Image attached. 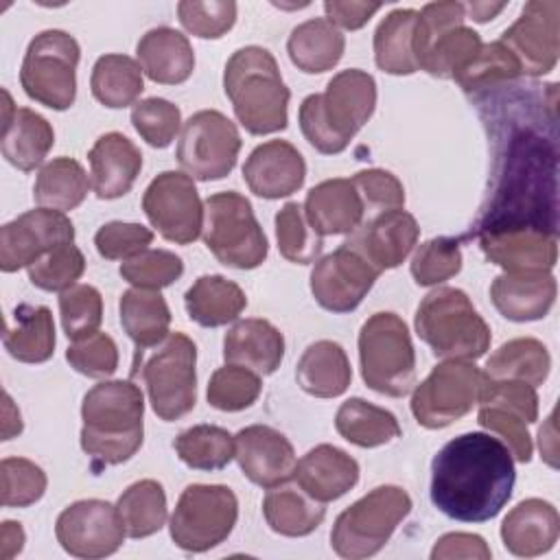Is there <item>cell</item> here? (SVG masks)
I'll return each instance as SVG.
<instances>
[{"instance_id":"7c38bea8","label":"cell","mask_w":560,"mask_h":560,"mask_svg":"<svg viewBox=\"0 0 560 560\" xmlns=\"http://www.w3.org/2000/svg\"><path fill=\"white\" fill-rule=\"evenodd\" d=\"M238 518L236 494L219 483H192L182 494L171 514L173 542L192 553L221 545Z\"/></svg>"},{"instance_id":"6da1fadb","label":"cell","mask_w":560,"mask_h":560,"mask_svg":"<svg viewBox=\"0 0 560 560\" xmlns=\"http://www.w3.org/2000/svg\"><path fill=\"white\" fill-rule=\"evenodd\" d=\"M514 481L512 453L488 433L457 435L431 462V501L462 523L494 518L510 501Z\"/></svg>"},{"instance_id":"60d3db41","label":"cell","mask_w":560,"mask_h":560,"mask_svg":"<svg viewBox=\"0 0 560 560\" xmlns=\"http://www.w3.org/2000/svg\"><path fill=\"white\" fill-rule=\"evenodd\" d=\"M90 186L88 173L77 160L55 158L39 168L33 186V199L39 208L66 212L83 203Z\"/></svg>"},{"instance_id":"f907efd6","label":"cell","mask_w":560,"mask_h":560,"mask_svg":"<svg viewBox=\"0 0 560 560\" xmlns=\"http://www.w3.org/2000/svg\"><path fill=\"white\" fill-rule=\"evenodd\" d=\"M28 269V280L42 291H66L77 284L85 271L83 252L74 243L59 245L42 256Z\"/></svg>"},{"instance_id":"003e7915","label":"cell","mask_w":560,"mask_h":560,"mask_svg":"<svg viewBox=\"0 0 560 560\" xmlns=\"http://www.w3.org/2000/svg\"><path fill=\"white\" fill-rule=\"evenodd\" d=\"M464 9L472 20L488 22L505 9V2H497V4H492V2H468V4H464Z\"/></svg>"},{"instance_id":"8fae6325","label":"cell","mask_w":560,"mask_h":560,"mask_svg":"<svg viewBox=\"0 0 560 560\" xmlns=\"http://www.w3.org/2000/svg\"><path fill=\"white\" fill-rule=\"evenodd\" d=\"M77 39L59 28L35 35L26 48L20 83L28 98L50 109H68L77 98Z\"/></svg>"},{"instance_id":"7dc6e473","label":"cell","mask_w":560,"mask_h":560,"mask_svg":"<svg viewBox=\"0 0 560 560\" xmlns=\"http://www.w3.org/2000/svg\"><path fill=\"white\" fill-rule=\"evenodd\" d=\"M276 238L280 254L298 265L313 262L322 252V236L313 230L298 201L284 203L276 214Z\"/></svg>"},{"instance_id":"d6986e66","label":"cell","mask_w":560,"mask_h":560,"mask_svg":"<svg viewBox=\"0 0 560 560\" xmlns=\"http://www.w3.org/2000/svg\"><path fill=\"white\" fill-rule=\"evenodd\" d=\"M558 0H532L523 7L516 22L505 28L499 42L516 57L521 74L540 77L558 61Z\"/></svg>"},{"instance_id":"11a10c76","label":"cell","mask_w":560,"mask_h":560,"mask_svg":"<svg viewBox=\"0 0 560 560\" xmlns=\"http://www.w3.org/2000/svg\"><path fill=\"white\" fill-rule=\"evenodd\" d=\"M131 122L147 144L164 149L179 131L182 112L171 101L151 96L133 105Z\"/></svg>"},{"instance_id":"2e32d148","label":"cell","mask_w":560,"mask_h":560,"mask_svg":"<svg viewBox=\"0 0 560 560\" xmlns=\"http://www.w3.org/2000/svg\"><path fill=\"white\" fill-rule=\"evenodd\" d=\"M142 210L151 225L171 243L188 245L203 230V203L190 175L160 173L144 190Z\"/></svg>"},{"instance_id":"3957f363","label":"cell","mask_w":560,"mask_h":560,"mask_svg":"<svg viewBox=\"0 0 560 560\" xmlns=\"http://www.w3.org/2000/svg\"><path fill=\"white\" fill-rule=\"evenodd\" d=\"M144 398L131 381H103L81 405V448L96 466L131 459L144 438Z\"/></svg>"},{"instance_id":"816d5d0a","label":"cell","mask_w":560,"mask_h":560,"mask_svg":"<svg viewBox=\"0 0 560 560\" xmlns=\"http://www.w3.org/2000/svg\"><path fill=\"white\" fill-rule=\"evenodd\" d=\"M462 269L459 241L438 236L422 243L411 258V276L420 287L440 284Z\"/></svg>"},{"instance_id":"94428289","label":"cell","mask_w":560,"mask_h":560,"mask_svg":"<svg viewBox=\"0 0 560 560\" xmlns=\"http://www.w3.org/2000/svg\"><path fill=\"white\" fill-rule=\"evenodd\" d=\"M477 422L483 429L499 433L516 462L527 464L532 459V435L527 431V422L516 411L497 405H479Z\"/></svg>"},{"instance_id":"d6a6232c","label":"cell","mask_w":560,"mask_h":560,"mask_svg":"<svg viewBox=\"0 0 560 560\" xmlns=\"http://www.w3.org/2000/svg\"><path fill=\"white\" fill-rule=\"evenodd\" d=\"M295 378L306 394L315 398H335L348 389L352 368L346 350L337 341L322 339L304 350L295 368Z\"/></svg>"},{"instance_id":"603a6c76","label":"cell","mask_w":560,"mask_h":560,"mask_svg":"<svg viewBox=\"0 0 560 560\" xmlns=\"http://www.w3.org/2000/svg\"><path fill=\"white\" fill-rule=\"evenodd\" d=\"M234 457L243 475L260 486L276 488L287 483L295 470V451L287 435L267 427L252 424L234 435Z\"/></svg>"},{"instance_id":"8992f818","label":"cell","mask_w":560,"mask_h":560,"mask_svg":"<svg viewBox=\"0 0 560 560\" xmlns=\"http://www.w3.org/2000/svg\"><path fill=\"white\" fill-rule=\"evenodd\" d=\"M416 332L442 359L475 361L490 348V328L470 298L455 287H438L416 311Z\"/></svg>"},{"instance_id":"c3c4849f","label":"cell","mask_w":560,"mask_h":560,"mask_svg":"<svg viewBox=\"0 0 560 560\" xmlns=\"http://www.w3.org/2000/svg\"><path fill=\"white\" fill-rule=\"evenodd\" d=\"M260 389H262L260 374L252 372L249 368L228 363L210 376L206 396L214 409L241 411L256 402V398L260 396Z\"/></svg>"},{"instance_id":"7bdbcfd3","label":"cell","mask_w":560,"mask_h":560,"mask_svg":"<svg viewBox=\"0 0 560 560\" xmlns=\"http://www.w3.org/2000/svg\"><path fill=\"white\" fill-rule=\"evenodd\" d=\"M90 88L94 98L105 107L120 109L133 105L144 90L142 68L127 55H103L92 68Z\"/></svg>"},{"instance_id":"83f0119b","label":"cell","mask_w":560,"mask_h":560,"mask_svg":"<svg viewBox=\"0 0 560 560\" xmlns=\"http://www.w3.org/2000/svg\"><path fill=\"white\" fill-rule=\"evenodd\" d=\"M556 278L551 271L501 273L490 287V298L497 311L512 322L542 319L556 302Z\"/></svg>"},{"instance_id":"d590c367","label":"cell","mask_w":560,"mask_h":560,"mask_svg":"<svg viewBox=\"0 0 560 560\" xmlns=\"http://www.w3.org/2000/svg\"><path fill=\"white\" fill-rule=\"evenodd\" d=\"M262 514L267 525L280 536H308L315 532L324 516L326 508L322 501L308 497L300 486H276L262 499Z\"/></svg>"},{"instance_id":"4316f807","label":"cell","mask_w":560,"mask_h":560,"mask_svg":"<svg viewBox=\"0 0 560 560\" xmlns=\"http://www.w3.org/2000/svg\"><path fill=\"white\" fill-rule=\"evenodd\" d=\"M304 214L319 236L352 234L365 221V206L352 179L335 177L308 190Z\"/></svg>"},{"instance_id":"f546056e","label":"cell","mask_w":560,"mask_h":560,"mask_svg":"<svg viewBox=\"0 0 560 560\" xmlns=\"http://www.w3.org/2000/svg\"><path fill=\"white\" fill-rule=\"evenodd\" d=\"M560 529L558 510L542 499H525L508 512L501 523L503 547L518 558H536L547 553Z\"/></svg>"},{"instance_id":"03108f58","label":"cell","mask_w":560,"mask_h":560,"mask_svg":"<svg viewBox=\"0 0 560 560\" xmlns=\"http://www.w3.org/2000/svg\"><path fill=\"white\" fill-rule=\"evenodd\" d=\"M24 547V529L15 521H4L0 529V558L9 560L18 556Z\"/></svg>"},{"instance_id":"f5cc1de1","label":"cell","mask_w":560,"mask_h":560,"mask_svg":"<svg viewBox=\"0 0 560 560\" xmlns=\"http://www.w3.org/2000/svg\"><path fill=\"white\" fill-rule=\"evenodd\" d=\"M184 273V262L168 249H144L138 256L122 260L120 276L138 289H164Z\"/></svg>"},{"instance_id":"f35d334b","label":"cell","mask_w":560,"mask_h":560,"mask_svg":"<svg viewBox=\"0 0 560 560\" xmlns=\"http://www.w3.org/2000/svg\"><path fill=\"white\" fill-rule=\"evenodd\" d=\"M337 433L361 448H372L400 438L396 416L363 398H348L335 416Z\"/></svg>"},{"instance_id":"7a4b0ae2","label":"cell","mask_w":560,"mask_h":560,"mask_svg":"<svg viewBox=\"0 0 560 560\" xmlns=\"http://www.w3.org/2000/svg\"><path fill=\"white\" fill-rule=\"evenodd\" d=\"M512 225L556 232V151L527 129L510 138L499 184L475 232Z\"/></svg>"},{"instance_id":"5bb4252c","label":"cell","mask_w":560,"mask_h":560,"mask_svg":"<svg viewBox=\"0 0 560 560\" xmlns=\"http://www.w3.org/2000/svg\"><path fill=\"white\" fill-rule=\"evenodd\" d=\"M483 372L464 359H446L413 389L411 413L424 429H444L464 418L479 398Z\"/></svg>"},{"instance_id":"277c9868","label":"cell","mask_w":560,"mask_h":560,"mask_svg":"<svg viewBox=\"0 0 560 560\" xmlns=\"http://www.w3.org/2000/svg\"><path fill=\"white\" fill-rule=\"evenodd\" d=\"M376 107V81L372 74L348 68L335 74L324 94H311L300 105L304 138L326 155L341 153Z\"/></svg>"},{"instance_id":"9f6ffc18","label":"cell","mask_w":560,"mask_h":560,"mask_svg":"<svg viewBox=\"0 0 560 560\" xmlns=\"http://www.w3.org/2000/svg\"><path fill=\"white\" fill-rule=\"evenodd\" d=\"M177 15L182 26L203 39H217L225 35L236 22V2L230 0H210L192 2L184 0L177 4Z\"/></svg>"},{"instance_id":"be15d7a7","label":"cell","mask_w":560,"mask_h":560,"mask_svg":"<svg viewBox=\"0 0 560 560\" xmlns=\"http://www.w3.org/2000/svg\"><path fill=\"white\" fill-rule=\"evenodd\" d=\"M490 547L486 540L477 534L466 532H453L438 538V542L431 549L433 560H453V558H472V560H488Z\"/></svg>"},{"instance_id":"8d00e7d4","label":"cell","mask_w":560,"mask_h":560,"mask_svg":"<svg viewBox=\"0 0 560 560\" xmlns=\"http://www.w3.org/2000/svg\"><path fill=\"white\" fill-rule=\"evenodd\" d=\"M186 313L206 328L234 322L247 306L243 289L223 276H201L184 295Z\"/></svg>"},{"instance_id":"ffe728a7","label":"cell","mask_w":560,"mask_h":560,"mask_svg":"<svg viewBox=\"0 0 560 560\" xmlns=\"http://www.w3.org/2000/svg\"><path fill=\"white\" fill-rule=\"evenodd\" d=\"M378 276L381 271L361 254L341 245L315 262L311 271V293L326 311L350 313L363 302Z\"/></svg>"},{"instance_id":"ab89813d","label":"cell","mask_w":560,"mask_h":560,"mask_svg":"<svg viewBox=\"0 0 560 560\" xmlns=\"http://www.w3.org/2000/svg\"><path fill=\"white\" fill-rule=\"evenodd\" d=\"M418 11L396 9L387 13L374 33V61L389 74H413L418 70L413 55Z\"/></svg>"},{"instance_id":"ee69618b","label":"cell","mask_w":560,"mask_h":560,"mask_svg":"<svg viewBox=\"0 0 560 560\" xmlns=\"http://www.w3.org/2000/svg\"><path fill=\"white\" fill-rule=\"evenodd\" d=\"M129 538H147L162 529L166 521V494L155 479L131 483L116 503Z\"/></svg>"},{"instance_id":"4dcf8cb0","label":"cell","mask_w":560,"mask_h":560,"mask_svg":"<svg viewBox=\"0 0 560 560\" xmlns=\"http://www.w3.org/2000/svg\"><path fill=\"white\" fill-rule=\"evenodd\" d=\"M284 357V337L267 319L249 317L236 322L223 337V359L232 365L249 368L267 376L273 374Z\"/></svg>"},{"instance_id":"4fadbf2b","label":"cell","mask_w":560,"mask_h":560,"mask_svg":"<svg viewBox=\"0 0 560 560\" xmlns=\"http://www.w3.org/2000/svg\"><path fill=\"white\" fill-rule=\"evenodd\" d=\"M197 348L184 332H171L144 361L142 381L155 416L164 422L179 420L197 402Z\"/></svg>"},{"instance_id":"db71d44e","label":"cell","mask_w":560,"mask_h":560,"mask_svg":"<svg viewBox=\"0 0 560 560\" xmlns=\"http://www.w3.org/2000/svg\"><path fill=\"white\" fill-rule=\"evenodd\" d=\"M0 479L4 508H28L46 492V472L24 457L2 459Z\"/></svg>"},{"instance_id":"6f0895ef","label":"cell","mask_w":560,"mask_h":560,"mask_svg":"<svg viewBox=\"0 0 560 560\" xmlns=\"http://www.w3.org/2000/svg\"><path fill=\"white\" fill-rule=\"evenodd\" d=\"M66 359L83 376L107 378L118 368V348L109 335L96 330L90 337L72 341L66 350Z\"/></svg>"},{"instance_id":"484cf974","label":"cell","mask_w":560,"mask_h":560,"mask_svg":"<svg viewBox=\"0 0 560 560\" xmlns=\"http://www.w3.org/2000/svg\"><path fill=\"white\" fill-rule=\"evenodd\" d=\"M2 155L15 168L28 173L44 162L55 144L50 122L28 107H15L11 94L2 90Z\"/></svg>"},{"instance_id":"d4e9b609","label":"cell","mask_w":560,"mask_h":560,"mask_svg":"<svg viewBox=\"0 0 560 560\" xmlns=\"http://www.w3.org/2000/svg\"><path fill=\"white\" fill-rule=\"evenodd\" d=\"M90 184L98 199H118L127 195L140 175L142 153L122 133H103L88 151Z\"/></svg>"},{"instance_id":"680465c9","label":"cell","mask_w":560,"mask_h":560,"mask_svg":"<svg viewBox=\"0 0 560 560\" xmlns=\"http://www.w3.org/2000/svg\"><path fill=\"white\" fill-rule=\"evenodd\" d=\"M153 241V232L140 223L109 221L94 234L96 252L107 260H129L144 252Z\"/></svg>"},{"instance_id":"cb8c5ba5","label":"cell","mask_w":560,"mask_h":560,"mask_svg":"<svg viewBox=\"0 0 560 560\" xmlns=\"http://www.w3.org/2000/svg\"><path fill=\"white\" fill-rule=\"evenodd\" d=\"M306 164L302 153L287 140L258 144L243 164V179L262 199L289 197L302 188Z\"/></svg>"},{"instance_id":"ac0fdd59","label":"cell","mask_w":560,"mask_h":560,"mask_svg":"<svg viewBox=\"0 0 560 560\" xmlns=\"http://www.w3.org/2000/svg\"><path fill=\"white\" fill-rule=\"evenodd\" d=\"M66 243H74V225L63 212L50 208L28 210L0 230V269L11 273L31 267Z\"/></svg>"},{"instance_id":"bcb514c9","label":"cell","mask_w":560,"mask_h":560,"mask_svg":"<svg viewBox=\"0 0 560 560\" xmlns=\"http://www.w3.org/2000/svg\"><path fill=\"white\" fill-rule=\"evenodd\" d=\"M521 77V66L516 57L497 39L481 44L479 52L453 77L466 92H479L510 83Z\"/></svg>"},{"instance_id":"74e56055","label":"cell","mask_w":560,"mask_h":560,"mask_svg":"<svg viewBox=\"0 0 560 560\" xmlns=\"http://www.w3.org/2000/svg\"><path fill=\"white\" fill-rule=\"evenodd\" d=\"M2 343L22 363H44L55 352V324L48 306L20 304L15 326H7Z\"/></svg>"},{"instance_id":"7402d4cb","label":"cell","mask_w":560,"mask_h":560,"mask_svg":"<svg viewBox=\"0 0 560 560\" xmlns=\"http://www.w3.org/2000/svg\"><path fill=\"white\" fill-rule=\"evenodd\" d=\"M420 236L418 221L402 208L368 217L343 243L361 254L376 271L398 267Z\"/></svg>"},{"instance_id":"30bf717a","label":"cell","mask_w":560,"mask_h":560,"mask_svg":"<svg viewBox=\"0 0 560 560\" xmlns=\"http://www.w3.org/2000/svg\"><path fill=\"white\" fill-rule=\"evenodd\" d=\"M462 2H429L416 22L413 55L418 70L453 79L481 48L477 31L464 26Z\"/></svg>"},{"instance_id":"b9f144b4","label":"cell","mask_w":560,"mask_h":560,"mask_svg":"<svg viewBox=\"0 0 560 560\" xmlns=\"http://www.w3.org/2000/svg\"><path fill=\"white\" fill-rule=\"evenodd\" d=\"M549 368H551V357L545 343L532 337H518L499 346V350H494V354L486 363L483 376L497 378V381H503V378L523 381L536 387L545 383Z\"/></svg>"},{"instance_id":"e0dca14e","label":"cell","mask_w":560,"mask_h":560,"mask_svg":"<svg viewBox=\"0 0 560 560\" xmlns=\"http://www.w3.org/2000/svg\"><path fill=\"white\" fill-rule=\"evenodd\" d=\"M55 534L66 553L90 560L116 553L127 529L116 505L101 499H83L57 516Z\"/></svg>"},{"instance_id":"6125c7cd","label":"cell","mask_w":560,"mask_h":560,"mask_svg":"<svg viewBox=\"0 0 560 560\" xmlns=\"http://www.w3.org/2000/svg\"><path fill=\"white\" fill-rule=\"evenodd\" d=\"M352 184L357 186L365 214H378L383 210H394L405 206V188L398 182L396 175L383 168H368L359 171L352 177Z\"/></svg>"},{"instance_id":"681fc988","label":"cell","mask_w":560,"mask_h":560,"mask_svg":"<svg viewBox=\"0 0 560 560\" xmlns=\"http://www.w3.org/2000/svg\"><path fill=\"white\" fill-rule=\"evenodd\" d=\"M59 313L68 339L77 341L90 337L103 322V298L92 284H74L61 291Z\"/></svg>"},{"instance_id":"836d02e7","label":"cell","mask_w":560,"mask_h":560,"mask_svg":"<svg viewBox=\"0 0 560 560\" xmlns=\"http://www.w3.org/2000/svg\"><path fill=\"white\" fill-rule=\"evenodd\" d=\"M120 324L136 346V357L168 337L171 311L155 289H127L120 295Z\"/></svg>"},{"instance_id":"9c48e42d","label":"cell","mask_w":560,"mask_h":560,"mask_svg":"<svg viewBox=\"0 0 560 560\" xmlns=\"http://www.w3.org/2000/svg\"><path fill=\"white\" fill-rule=\"evenodd\" d=\"M409 512L411 499L402 488L378 486L337 516L330 545L341 558H370L387 545Z\"/></svg>"},{"instance_id":"5b68a950","label":"cell","mask_w":560,"mask_h":560,"mask_svg":"<svg viewBox=\"0 0 560 560\" xmlns=\"http://www.w3.org/2000/svg\"><path fill=\"white\" fill-rule=\"evenodd\" d=\"M223 90L238 122L254 136L287 127L291 92L280 77L276 57L262 46L238 48L225 63Z\"/></svg>"},{"instance_id":"9a60e30c","label":"cell","mask_w":560,"mask_h":560,"mask_svg":"<svg viewBox=\"0 0 560 560\" xmlns=\"http://www.w3.org/2000/svg\"><path fill=\"white\" fill-rule=\"evenodd\" d=\"M241 151L236 125L217 109L192 114L177 142V162L192 179H223L232 173Z\"/></svg>"},{"instance_id":"f6af8a7d","label":"cell","mask_w":560,"mask_h":560,"mask_svg":"<svg viewBox=\"0 0 560 560\" xmlns=\"http://www.w3.org/2000/svg\"><path fill=\"white\" fill-rule=\"evenodd\" d=\"M173 446L177 457L195 470H221L234 457V435L214 424H197L182 431Z\"/></svg>"},{"instance_id":"e7e4bbea","label":"cell","mask_w":560,"mask_h":560,"mask_svg":"<svg viewBox=\"0 0 560 560\" xmlns=\"http://www.w3.org/2000/svg\"><path fill=\"white\" fill-rule=\"evenodd\" d=\"M378 9H381V2H339V0L324 2L326 20L348 31L361 28Z\"/></svg>"},{"instance_id":"91938a15","label":"cell","mask_w":560,"mask_h":560,"mask_svg":"<svg viewBox=\"0 0 560 560\" xmlns=\"http://www.w3.org/2000/svg\"><path fill=\"white\" fill-rule=\"evenodd\" d=\"M477 405H497L516 411L525 422H536L538 418V394L534 385L523 381H497L483 376L479 387Z\"/></svg>"},{"instance_id":"52a82bcc","label":"cell","mask_w":560,"mask_h":560,"mask_svg":"<svg viewBox=\"0 0 560 560\" xmlns=\"http://www.w3.org/2000/svg\"><path fill=\"white\" fill-rule=\"evenodd\" d=\"M359 361L365 385L400 398L416 381V352L407 324L396 313H374L359 330Z\"/></svg>"},{"instance_id":"ba28073f","label":"cell","mask_w":560,"mask_h":560,"mask_svg":"<svg viewBox=\"0 0 560 560\" xmlns=\"http://www.w3.org/2000/svg\"><path fill=\"white\" fill-rule=\"evenodd\" d=\"M201 232L206 247L225 267L256 269L267 258V236L249 199L236 190L217 192L203 201Z\"/></svg>"},{"instance_id":"e575fe53","label":"cell","mask_w":560,"mask_h":560,"mask_svg":"<svg viewBox=\"0 0 560 560\" xmlns=\"http://www.w3.org/2000/svg\"><path fill=\"white\" fill-rule=\"evenodd\" d=\"M346 39L326 18H313L298 24L287 42V52L302 72L319 74L335 68L343 55Z\"/></svg>"},{"instance_id":"f1b7e54d","label":"cell","mask_w":560,"mask_h":560,"mask_svg":"<svg viewBox=\"0 0 560 560\" xmlns=\"http://www.w3.org/2000/svg\"><path fill=\"white\" fill-rule=\"evenodd\" d=\"M293 479L308 497L328 503L357 486L359 464L346 451L332 444H319L295 464Z\"/></svg>"},{"instance_id":"44dd1931","label":"cell","mask_w":560,"mask_h":560,"mask_svg":"<svg viewBox=\"0 0 560 560\" xmlns=\"http://www.w3.org/2000/svg\"><path fill=\"white\" fill-rule=\"evenodd\" d=\"M486 258L510 273L551 271L558 258V236L553 230L512 225L475 232Z\"/></svg>"},{"instance_id":"1f68e13d","label":"cell","mask_w":560,"mask_h":560,"mask_svg":"<svg viewBox=\"0 0 560 560\" xmlns=\"http://www.w3.org/2000/svg\"><path fill=\"white\" fill-rule=\"evenodd\" d=\"M136 55L142 72L155 83L177 85L195 70V52L188 37L171 26L147 31L136 46Z\"/></svg>"}]
</instances>
